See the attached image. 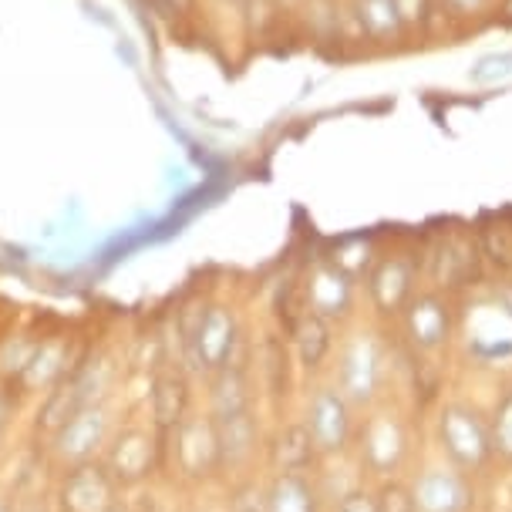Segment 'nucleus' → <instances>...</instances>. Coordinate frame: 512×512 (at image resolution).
<instances>
[{"label":"nucleus","instance_id":"obj_22","mask_svg":"<svg viewBox=\"0 0 512 512\" xmlns=\"http://www.w3.org/2000/svg\"><path fill=\"white\" fill-rule=\"evenodd\" d=\"M351 11L361 34L374 44H395L408 34L395 0H354Z\"/></svg>","mask_w":512,"mask_h":512},{"label":"nucleus","instance_id":"obj_5","mask_svg":"<svg viewBox=\"0 0 512 512\" xmlns=\"http://www.w3.org/2000/svg\"><path fill=\"white\" fill-rule=\"evenodd\" d=\"M102 398H105L102 364L81 358L51 391L41 395V405L34 411V435H38L41 442H48V438L58 432L64 422H71L81 408L95 405V401H102Z\"/></svg>","mask_w":512,"mask_h":512},{"label":"nucleus","instance_id":"obj_29","mask_svg":"<svg viewBox=\"0 0 512 512\" xmlns=\"http://www.w3.org/2000/svg\"><path fill=\"white\" fill-rule=\"evenodd\" d=\"M398 4V14L405 21V31H415L418 24H425L428 17V0H395Z\"/></svg>","mask_w":512,"mask_h":512},{"label":"nucleus","instance_id":"obj_12","mask_svg":"<svg viewBox=\"0 0 512 512\" xmlns=\"http://www.w3.org/2000/svg\"><path fill=\"white\" fill-rule=\"evenodd\" d=\"M192 381L179 361H166L149 378V425L159 435H169L192 415Z\"/></svg>","mask_w":512,"mask_h":512},{"label":"nucleus","instance_id":"obj_8","mask_svg":"<svg viewBox=\"0 0 512 512\" xmlns=\"http://www.w3.org/2000/svg\"><path fill=\"white\" fill-rule=\"evenodd\" d=\"M125 492L118 489L112 472L105 469L102 459L81 462L71 469H61L54 479V512H112L122 506Z\"/></svg>","mask_w":512,"mask_h":512},{"label":"nucleus","instance_id":"obj_21","mask_svg":"<svg viewBox=\"0 0 512 512\" xmlns=\"http://www.w3.org/2000/svg\"><path fill=\"white\" fill-rule=\"evenodd\" d=\"M334 351V331H331V320L310 314V310H304V314L297 317L294 324V354L300 361V368L304 371H320L327 364V358H331Z\"/></svg>","mask_w":512,"mask_h":512},{"label":"nucleus","instance_id":"obj_32","mask_svg":"<svg viewBox=\"0 0 512 512\" xmlns=\"http://www.w3.org/2000/svg\"><path fill=\"white\" fill-rule=\"evenodd\" d=\"M0 512H14V502L7 496H0Z\"/></svg>","mask_w":512,"mask_h":512},{"label":"nucleus","instance_id":"obj_14","mask_svg":"<svg viewBox=\"0 0 512 512\" xmlns=\"http://www.w3.org/2000/svg\"><path fill=\"white\" fill-rule=\"evenodd\" d=\"M401 324H405L408 344L418 354H435L452 337V307L438 294H415L401 310Z\"/></svg>","mask_w":512,"mask_h":512},{"label":"nucleus","instance_id":"obj_6","mask_svg":"<svg viewBox=\"0 0 512 512\" xmlns=\"http://www.w3.org/2000/svg\"><path fill=\"white\" fill-rule=\"evenodd\" d=\"M438 448L445 459L462 472H482L492 462V438H489V418L469 405H445L438 411Z\"/></svg>","mask_w":512,"mask_h":512},{"label":"nucleus","instance_id":"obj_34","mask_svg":"<svg viewBox=\"0 0 512 512\" xmlns=\"http://www.w3.org/2000/svg\"><path fill=\"white\" fill-rule=\"evenodd\" d=\"M509 14H512V0H509Z\"/></svg>","mask_w":512,"mask_h":512},{"label":"nucleus","instance_id":"obj_28","mask_svg":"<svg viewBox=\"0 0 512 512\" xmlns=\"http://www.w3.org/2000/svg\"><path fill=\"white\" fill-rule=\"evenodd\" d=\"M334 512H378V496L368 489H351L344 492L341 502L334 506Z\"/></svg>","mask_w":512,"mask_h":512},{"label":"nucleus","instance_id":"obj_13","mask_svg":"<svg viewBox=\"0 0 512 512\" xmlns=\"http://www.w3.org/2000/svg\"><path fill=\"white\" fill-rule=\"evenodd\" d=\"M415 512H472L475 489L469 475L455 465H432L418 472V479L408 486Z\"/></svg>","mask_w":512,"mask_h":512},{"label":"nucleus","instance_id":"obj_23","mask_svg":"<svg viewBox=\"0 0 512 512\" xmlns=\"http://www.w3.org/2000/svg\"><path fill=\"white\" fill-rule=\"evenodd\" d=\"M290 378H294V368H290V347L270 337L260 351V381L267 398L283 401L290 395Z\"/></svg>","mask_w":512,"mask_h":512},{"label":"nucleus","instance_id":"obj_27","mask_svg":"<svg viewBox=\"0 0 512 512\" xmlns=\"http://www.w3.org/2000/svg\"><path fill=\"white\" fill-rule=\"evenodd\" d=\"M378 512H415V502H411V492L398 482L384 486L378 492Z\"/></svg>","mask_w":512,"mask_h":512},{"label":"nucleus","instance_id":"obj_4","mask_svg":"<svg viewBox=\"0 0 512 512\" xmlns=\"http://www.w3.org/2000/svg\"><path fill=\"white\" fill-rule=\"evenodd\" d=\"M115 428L118 425H115L112 401L102 398V401H95V405L81 408L71 422H64L58 432L41 445L48 448V462L61 472V469H71V465L102 459Z\"/></svg>","mask_w":512,"mask_h":512},{"label":"nucleus","instance_id":"obj_16","mask_svg":"<svg viewBox=\"0 0 512 512\" xmlns=\"http://www.w3.org/2000/svg\"><path fill=\"white\" fill-rule=\"evenodd\" d=\"M304 300H307L310 314L331 320V324L334 320H344L354 307V277L337 267L334 260L317 263V267L307 273Z\"/></svg>","mask_w":512,"mask_h":512},{"label":"nucleus","instance_id":"obj_17","mask_svg":"<svg viewBox=\"0 0 512 512\" xmlns=\"http://www.w3.org/2000/svg\"><path fill=\"white\" fill-rule=\"evenodd\" d=\"M368 294L381 314H401L415 297V263L401 253L384 256L368 273Z\"/></svg>","mask_w":512,"mask_h":512},{"label":"nucleus","instance_id":"obj_30","mask_svg":"<svg viewBox=\"0 0 512 512\" xmlns=\"http://www.w3.org/2000/svg\"><path fill=\"white\" fill-rule=\"evenodd\" d=\"M17 408H21V398H17L14 391H11V384L0 381V432H4V428L14 422Z\"/></svg>","mask_w":512,"mask_h":512},{"label":"nucleus","instance_id":"obj_19","mask_svg":"<svg viewBox=\"0 0 512 512\" xmlns=\"http://www.w3.org/2000/svg\"><path fill=\"white\" fill-rule=\"evenodd\" d=\"M209 415L213 418H223V415H236V411H246V408H256V384H253V374L246 364L240 361H230L223 364L216 374H209Z\"/></svg>","mask_w":512,"mask_h":512},{"label":"nucleus","instance_id":"obj_1","mask_svg":"<svg viewBox=\"0 0 512 512\" xmlns=\"http://www.w3.org/2000/svg\"><path fill=\"white\" fill-rule=\"evenodd\" d=\"M162 472H172L186 486H206L223 475L216 418L209 411H192L186 422L162 435Z\"/></svg>","mask_w":512,"mask_h":512},{"label":"nucleus","instance_id":"obj_31","mask_svg":"<svg viewBox=\"0 0 512 512\" xmlns=\"http://www.w3.org/2000/svg\"><path fill=\"white\" fill-rule=\"evenodd\" d=\"M442 4H445L455 17H472V14H482V11H486L489 0H442Z\"/></svg>","mask_w":512,"mask_h":512},{"label":"nucleus","instance_id":"obj_26","mask_svg":"<svg viewBox=\"0 0 512 512\" xmlns=\"http://www.w3.org/2000/svg\"><path fill=\"white\" fill-rule=\"evenodd\" d=\"M469 78L475 85H496V81H506L512 78V51H502V54H486L472 64Z\"/></svg>","mask_w":512,"mask_h":512},{"label":"nucleus","instance_id":"obj_25","mask_svg":"<svg viewBox=\"0 0 512 512\" xmlns=\"http://www.w3.org/2000/svg\"><path fill=\"white\" fill-rule=\"evenodd\" d=\"M230 512H270V499H267V482H260L256 475H243V479L233 482L230 489V502H226Z\"/></svg>","mask_w":512,"mask_h":512},{"label":"nucleus","instance_id":"obj_10","mask_svg":"<svg viewBox=\"0 0 512 512\" xmlns=\"http://www.w3.org/2000/svg\"><path fill=\"white\" fill-rule=\"evenodd\" d=\"M78 361H81V354H75L68 337H48V341L27 347L21 368L11 374L7 384H11V391L17 398L44 395V391H51Z\"/></svg>","mask_w":512,"mask_h":512},{"label":"nucleus","instance_id":"obj_24","mask_svg":"<svg viewBox=\"0 0 512 512\" xmlns=\"http://www.w3.org/2000/svg\"><path fill=\"white\" fill-rule=\"evenodd\" d=\"M489 438H492V459L512 465V388L496 401L489 415Z\"/></svg>","mask_w":512,"mask_h":512},{"label":"nucleus","instance_id":"obj_18","mask_svg":"<svg viewBox=\"0 0 512 512\" xmlns=\"http://www.w3.org/2000/svg\"><path fill=\"white\" fill-rule=\"evenodd\" d=\"M263 455H267L270 475H277V472H314V465L320 459L314 438H310L304 422L280 425L277 432L267 438V445H263Z\"/></svg>","mask_w":512,"mask_h":512},{"label":"nucleus","instance_id":"obj_20","mask_svg":"<svg viewBox=\"0 0 512 512\" xmlns=\"http://www.w3.org/2000/svg\"><path fill=\"white\" fill-rule=\"evenodd\" d=\"M270 512H320V489L310 472H277L267 479Z\"/></svg>","mask_w":512,"mask_h":512},{"label":"nucleus","instance_id":"obj_7","mask_svg":"<svg viewBox=\"0 0 512 512\" xmlns=\"http://www.w3.org/2000/svg\"><path fill=\"white\" fill-rule=\"evenodd\" d=\"M384 384V344L378 334L361 331L347 337L337 354V378L334 388L351 401L354 408H371Z\"/></svg>","mask_w":512,"mask_h":512},{"label":"nucleus","instance_id":"obj_15","mask_svg":"<svg viewBox=\"0 0 512 512\" xmlns=\"http://www.w3.org/2000/svg\"><path fill=\"white\" fill-rule=\"evenodd\" d=\"M216 432H219V452H223V475H240L243 479L263 448V432H260V415H256V408L216 418Z\"/></svg>","mask_w":512,"mask_h":512},{"label":"nucleus","instance_id":"obj_11","mask_svg":"<svg viewBox=\"0 0 512 512\" xmlns=\"http://www.w3.org/2000/svg\"><path fill=\"white\" fill-rule=\"evenodd\" d=\"M361 465L374 475H395L408 455V428L391 411H371L361 432Z\"/></svg>","mask_w":512,"mask_h":512},{"label":"nucleus","instance_id":"obj_33","mask_svg":"<svg viewBox=\"0 0 512 512\" xmlns=\"http://www.w3.org/2000/svg\"><path fill=\"white\" fill-rule=\"evenodd\" d=\"M112 512H132V509H128V502H122V506H118V509H112Z\"/></svg>","mask_w":512,"mask_h":512},{"label":"nucleus","instance_id":"obj_2","mask_svg":"<svg viewBox=\"0 0 512 512\" xmlns=\"http://www.w3.org/2000/svg\"><path fill=\"white\" fill-rule=\"evenodd\" d=\"M236 347H240V320L226 304H206L196 310L192 324L182 327V354L189 368L203 378L230 364L236 358Z\"/></svg>","mask_w":512,"mask_h":512},{"label":"nucleus","instance_id":"obj_3","mask_svg":"<svg viewBox=\"0 0 512 512\" xmlns=\"http://www.w3.org/2000/svg\"><path fill=\"white\" fill-rule=\"evenodd\" d=\"M102 462L122 492L145 489L162 472V435L139 422L118 425L108 438Z\"/></svg>","mask_w":512,"mask_h":512},{"label":"nucleus","instance_id":"obj_9","mask_svg":"<svg viewBox=\"0 0 512 512\" xmlns=\"http://www.w3.org/2000/svg\"><path fill=\"white\" fill-rule=\"evenodd\" d=\"M300 422L307 425L320 459L344 455L347 448L354 445V435H358V428H354V405L334 388V384H317V388L310 391Z\"/></svg>","mask_w":512,"mask_h":512}]
</instances>
